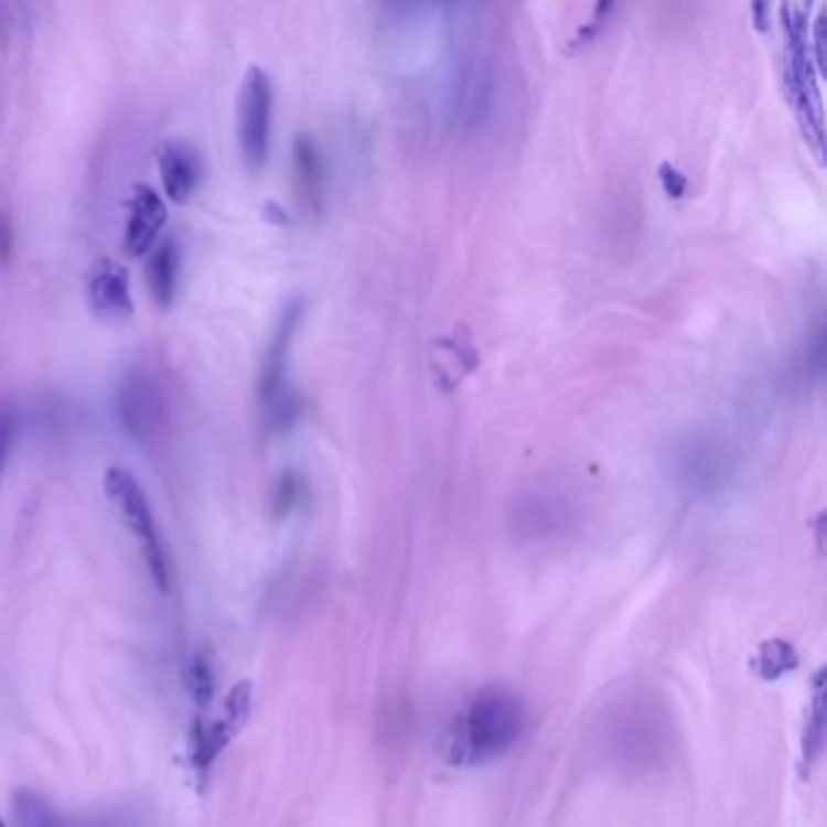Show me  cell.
I'll return each mask as SVG.
<instances>
[{"label":"cell","instance_id":"obj_1","mask_svg":"<svg viewBox=\"0 0 827 827\" xmlns=\"http://www.w3.org/2000/svg\"><path fill=\"white\" fill-rule=\"evenodd\" d=\"M522 728L525 707L517 695L503 687H485L457 716L449 738V762L457 767H476L501 758L517 743Z\"/></svg>","mask_w":827,"mask_h":827},{"label":"cell","instance_id":"obj_2","mask_svg":"<svg viewBox=\"0 0 827 827\" xmlns=\"http://www.w3.org/2000/svg\"><path fill=\"white\" fill-rule=\"evenodd\" d=\"M103 488L107 501L112 503L117 509V515L125 522V527L137 544L141 546L146 568H149L153 586L168 592L170 588V563H168V554L161 539V531H158L155 517L149 497H146V491L141 488V483L137 476L125 466H109L105 471L103 479Z\"/></svg>","mask_w":827,"mask_h":827},{"label":"cell","instance_id":"obj_3","mask_svg":"<svg viewBox=\"0 0 827 827\" xmlns=\"http://www.w3.org/2000/svg\"><path fill=\"white\" fill-rule=\"evenodd\" d=\"M303 319V301L289 299L277 319L270 343H267L260 379H258V400L265 412V420L272 430H289L299 416V398L291 394L287 384V367L291 355V343H294L297 331Z\"/></svg>","mask_w":827,"mask_h":827},{"label":"cell","instance_id":"obj_4","mask_svg":"<svg viewBox=\"0 0 827 827\" xmlns=\"http://www.w3.org/2000/svg\"><path fill=\"white\" fill-rule=\"evenodd\" d=\"M275 90L272 80L260 66H250L243 76L236 103V139L243 163L250 173L265 168L272 141Z\"/></svg>","mask_w":827,"mask_h":827},{"label":"cell","instance_id":"obj_5","mask_svg":"<svg viewBox=\"0 0 827 827\" xmlns=\"http://www.w3.org/2000/svg\"><path fill=\"white\" fill-rule=\"evenodd\" d=\"M117 412L131 440L143 449H158L168 430L165 398L146 372H131L117 388Z\"/></svg>","mask_w":827,"mask_h":827},{"label":"cell","instance_id":"obj_6","mask_svg":"<svg viewBox=\"0 0 827 827\" xmlns=\"http://www.w3.org/2000/svg\"><path fill=\"white\" fill-rule=\"evenodd\" d=\"M578 503L563 491L537 488L525 493L515 505V529L531 541H551L570 534L578 525Z\"/></svg>","mask_w":827,"mask_h":827},{"label":"cell","instance_id":"obj_7","mask_svg":"<svg viewBox=\"0 0 827 827\" xmlns=\"http://www.w3.org/2000/svg\"><path fill=\"white\" fill-rule=\"evenodd\" d=\"M88 307L105 323H125L133 315L131 277L127 265L112 258H97L85 279Z\"/></svg>","mask_w":827,"mask_h":827},{"label":"cell","instance_id":"obj_8","mask_svg":"<svg viewBox=\"0 0 827 827\" xmlns=\"http://www.w3.org/2000/svg\"><path fill=\"white\" fill-rule=\"evenodd\" d=\"M168 224V206L161 194L151 185L139 182L133 185L131 197L127 202V226L125 238H121V253L127 258H143L153 250L161 238V230Z\"/></svg>","mask_w":827,"mask_h":827},{"label":"cell","instance_id":"obj_9","mask_svg":"<svg viewBox=\"0 0 827 827\" xmlns=\"http://www.w3.org/2000/svg\"><path fill=\"white\" fill-rule=\"evenodd\" d=\"M158 173L165 197L173 204H187L204 180L202 153L187 141H165L158 149Z\"/></svg>","mask_w":827,"mask_h":827},{"label":"cell","instance_id":"obj_10","mask_svg":"<svg viewBox=\"0 0 827 827\" xmlns=\"http://www.w3.org/2000/svg\"><path fill=\"white\" fill-rule=\"evenodd\" d=\"M679 476L689 485L704 493H711L731 476V457L723 444H716L709 437H691L679 449Z\"/></svg>","mask_w":827,"mask_h":827},{"label":"cell","instance_id":"obj_11","mask_svg":"<svg viewBox=\"0 0 827 827\" xmlns=\"http://www.w3.org/2000/svg\"><path fill=\"white\" fill-rule=\"evenodd\" d=\"M180 282V246L175 238H161L146 258V284L158 309L168 311L175 303Z\"/></svg>","mask_w":827,"mask_h":827},{"label":"cell","instance_id":"obj_12","mask_svg":"<svg viewBox=\"0 0 827 827\" xmlns=\"http://www.w3.org/2000/svg\"><path fill=\"white\" fill-rule=\"evenodd\" d=\"M291 155H294L297 185L303 202H307L311 210H319L323 197V163L313 139L307 137V133H299L294 139V146H291Z\"/></svg>","mask_w":827,"mask_h":827},{"label":"cell","instance_id":"obj_13","mask_svg":"<svg viewBox=\"0 0 827 827\" xmlns=\"http://www.w3.org/2000/svg\"><path fill=\"white\" fill-rule=\"evenodd\" d=\"M12 816H15L20 827H97V823L85 825L76 820H66L64 816H58L42 796L28 792V788H20V792L12 796Z\"/></svg>","mask_w":827,"mask_h":827},{"label":"cell","instance_id":"obj_14","mask_svg":"<svg viewBox=\"0 0 827 827\" xmlns=\"http://www.w3.org/2000/svg\"><path fill=\"white\" fill-rule=\"evenodd\" d=\"M253 711V685L248 679H240L234 687L228 689V695L224 699V716L218 721H214L216 733L222 735L226 743H230L243 728H246L248 719Z\"/></svg>","mask_w":827,"mask_h":827},{"label":"cell","instance_id":"obj_15","mask_svg":"<svg viewBox=\"0 0 827 827\" xmlns=\"http://www.w3.org/2000/svg\"><path fill=\"white\" fill-rule=\"evenodd\" d=\"M825 740V670H818L813 677V699L808 709V721L804 731V743H801V752H804V770L816 764Z\"/></svg>","mask_w":827,"mask_h":827},{"label":"cell","instance_id":"obj_16","mask_svg":"<svg viewBox=\"0 0 827 827\" xmlns=\"http://www.w3.org/2000/svg\"><path fill=\"white\" fill-rule=\"evenodd\" d=\"M796 665H798V655L794 646L782 638H772L767 643H762L758 655L750 663L752 673L760 675L762 679L782 677L786 673H792Z\"/></svg>","mask_w":827,"mask_h":827},{"label":"cell","instance_id":"obj_17","mask_svg":"<svg viewBox=\"0 0 827 827\" xmlns=\"http://www.w3.org/2000/svg\"><path fill=\"white\" fill-rule=\"evenodd\" d=\"M187 689L197 709H206L214 699V675L212 665L202 653H194L187 667Z\"/></svg>","mask_w":827,"mask_h":827},{"label":"cell","instance_id":"obj_18","mask_svg":"<svg viewBox=\"0 0 827 827\" xmlns=\"http://www.w3.org/2000/svg\"><path fill=\"white\" fill-rule=\"evenodd\" d=\"M190 762L194 776H197V786H206V780H210V772L216 760L212 755L210 743H206V723L200 716H194L190 728Z\"/></svg>","mask_w":827,"mask_h":827},{"label":"cell","instance_id":"obj_19","mask_svg":"<svg viewBox=\"0 0 827 827\" xmlns=\"http://www.w3.org/2000/svg\"><path fill=\"white\" fill-rule=\"evenodd\" d=\"M301 497V481L294 471H284L282 476L277 479L275 485V495H272V509L277 517H287L291 509L297 507Z\"/></svg>","mask_w":827,"mask_h":827},{"label":"cell","instance_id":"obj_20","mask_svg":"<svg viewBox=\"0 0 827 827\" xmlns=\"http://www.w3.org/2000/svg\"><path fill=\"white\" fill-rule=\"evenodd\" d=\"M15 434H18L15 412H12V408L8 406H0V476L6 473L12 444H15Z\"/></svg>","mask_w":827,"mask_h":827},{"label":"cell","instance_id":"obj_21","mask_svg":"<svg viewBox=\"0 0 827 827\" xmlns=\"http://www.w3.org/2000/svg\"><path fill=\"white\" fill-rule=\"evenodd\" d=\"M12 253V226L8 214L0 210V265H6L10 260Z\"/></svg>","mask_w":827,"mask_h":827},{"label":"cell","instance_id":"obj_22","mask_svg":"<svg viewBox=\"0 0 827 827\" xmlns=\"http://www.w3.org/2000/svg\"><path fill=\"white\" fill-rule=\"evenodd\" d=\"M0 827H8V825H6V823H3V818H0Z\"/></svg>","mask_w":827,"mask_h":827}]
</instances>
